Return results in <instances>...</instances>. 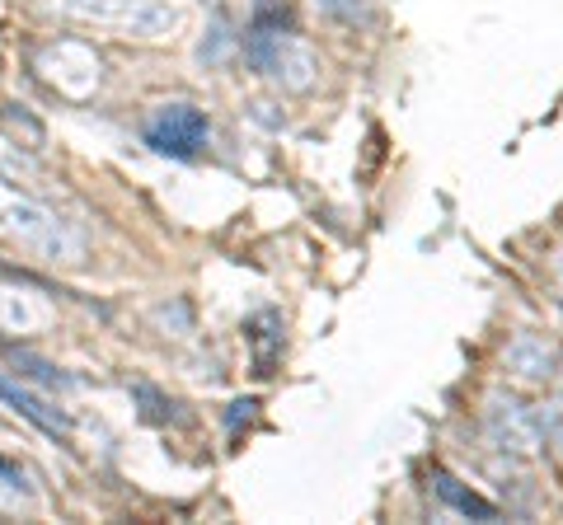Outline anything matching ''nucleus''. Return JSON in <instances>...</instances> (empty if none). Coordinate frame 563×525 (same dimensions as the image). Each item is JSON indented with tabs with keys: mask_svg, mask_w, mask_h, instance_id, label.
I'll use <instances>...</instances> for the list:
<instances>
[{
	"mask_svg": "<svg viewBox=\"0 0 563 525\" xmlns=\"http://www.w3.org/2000/svg\"><path fill=\"white\" fill-rule=\"evenodd\" d=\"M0 231L20 244V249L38 254L47 262H76V254H80V244L66 235V225L52 216L47 206H38V202H10V206H0Z\"/></svg>",
	"mask_w": 563,
	"mask_h": 525,
	"instance_id": "nucleus-1",
	"label": "nucleus"
},
{
	"mask_svg": "<svg viewBox=\"0 0 563 525\" xmlns=\"http://www.w3.org/2000/svg\"><path fill=\"white\" fill-rule=\"evenodd\" d=\"M66 10L103 29L128 33V38H161L179 20L169 0H66Z\"/></svg>",
	"mask_w": 563,
	"mask_h": 525,
	"instance_id": "nucleus-2",
	"label": "nucleus"
},
{
	"mask_svg": "<svg viewBox=\"0 0 563 525\" xmlns=\"http://www.w3.org/2000/svg\"><path fill=\"white\" fill-rule=\"evenodd\" d=\"M207 113L198 103H161L146 118V146L169 155V160H192L207 146Z\"/></svg>",
	"mask_w": 563,
	"mask_h": 525,
	"instance_id": "nucleus-3",
	"label": "nucleus"
},
{
	"mask_svg": "<svg viewBox=\"0 0 563 525\" xmlns=\"http://www.w3.org/2000/svg\"><path fill=\"white\" fill-rule=\"evenodd\" d=\"M244 52H250V62L258 66L263 76L282 80L287 90H310L314 85V57L291 38V33H268V29H254L250 43H244Z\"/></svg>",
	"mask_w": 563,
	"mask_h": 525,
	"instance_id": "nucleus-4",
	"label": "nucleus"
},
{
	"mask_svg": "<svg viewBox=\"0 0 563 525\" xmlns=\"http://www.w3.org/2000/svg\"><path fill=\"white\" fill-rule=\"evenodd\" d=\"M0 399H5V404H14V413H24L29 423L43 427L47 436H70V417H66L62 409H52L43 394H33V390H24V384H14V380L0 376Z\"/></svg>",
	"mask_w": 563,
	"mask_h": 525,
	"instance_id": "nucleus-5",
	"label": "nucleus"
},
{
	"mask_svg": "<svg viewBox=\"0 0 563 525\" xmlns=\"http://www.w3.org/2000/svg\"><path fill=\"white\" fill-rule=\"evenodd\" d=\"M437 493H442V498L455 506V512H465V516H479V521H493V516H498V506L484 502V498H474V493H465V488H455V479L442 474V469H437Z\"/></svg>",
	"mask_w": 563,
	"mask_h": 525,
	"instance_id": "nucleus-6",
	"label": "nucleus"
},
{
	"mask_svg": "<svg viewBox=\"0 0 563 525\" xmlns=\"http://www.w3.org/2000/svg\"><path fill=\"white\" fill-rule=\"evenodd\" d=\"M0 479H5V483H14V488L24 483V474H20V469H14L10 460H0Z\"/></svg>",
	"mask_w": 563,
	"mask_h": 525,
	"instance_id": "nucleus-7",
	"label": "nucleus"
}]
</instances>
